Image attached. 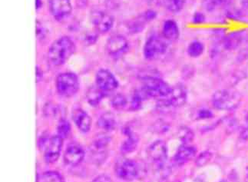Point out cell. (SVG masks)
I'll return each instance as SVG.
<instances>
[{"mask_svg": "<svg viewBox=\"0 0 248 182\" xmlns=\"http://www.w3.org/2000/svg\"><path fill=\"white\" fill-rule=\"evenodd\" d=\"M104 91L98 87H91L87 91L88 103L93 106H96L99 104L104 97Z\"/></svg>", "mask_w": 248, "mask_h": 182, "instance_id": "cell-21", "label": "cell"}, {"mask_svg": "<svg viewBox=\"0 0 248 182\" xmlns=\"http://www.w3.org/2000/svg\"><path fill=\"white\" fill-rule=\"evenodd\" d=\"M76 52L74 42L69 36H62L56 39L51 45L48 57L53 65L59 66L65 63Z\"/></svg>", "mask_w": 248, "mask_h": 182, "instance_id": "cell-1", "label": "cell"}, {"mask_svg": "<svg viewBox=\"0 0 248 182\" xmlns=\"http://www.w3.org/2000/svg\"><path fill=\"white\" fill-rule=\"evenodd\" d=\"M127 103H128V101L126 99L125 97L121 94H118L113 97V99H111V106L116 109H123L127 106Z\"/></svg>", "mask_w": 248, "mask_h": 182, "instance_id": "cell-27", "label": "cell"}, {"mask_svg": "<svg viewBox=\"0 0 248 182\" xmlns=\"http://www.w3.org/2000/svg\"><path fill=\"white\" fill-rule=\"evenodd\" d=\"M63 139L59 136L51 137L46 146L45 161L48 164L55 163L59 159L62 149Z\"/></svg>", "mask_w": 248, "mask_h": 182, "instance_id": "cell-13", "label": "cell"}, {"mask_svg": "<svg viewBox=\"0 0 248 182\" xmlns=\"http://www.w3.org/2000/svg\"><path fill=\"white\" fill-rule=\"evenodd\" d=\"M246 121H247V123H248V115H247V116H246Z\"/></svg>", "mask_w": 248, "mask_h": 182, "instance_id": "cell-36", "label": "cell"}, {"mask_svg": "<svg viewBox=\"0 0 248 182\" xmlns=\"http://www.w3.org/2000/svg\"><path fill=\"white\" fill-rule=\"evenodd\" d=\"M35 4H36V9H39V7L42 6L41 0H35Z\"/></svg>", "mask_w": 248, "mask_h": 182, "instance_id": "cell-35", "label": "cell"}, {"mask_svg": "<svg viewBox=\"0 0 248 182\" xmlns=\"http://www.w3.org/2000/svg\"><path fill=\"white\" fill-rule=\"evenodd\" d=\"M204 46L202 42L195 40L187 47V54L191 58L200 57L204 53Z\"/></svg>", "mask_w": 248, "mask_h": 182, "instance_id": "cell-22", "label": "cell"}, {"mask_svg": "<svg viewBox=\"0 0 248 182\" xmlns=\"http://www.w3.org/2000/svg\"><path fill=\"white\" fill-rule=\"evenodd\" d=\"M187 100V90L183 85L178 84L172 88V91L169 96L160 99L161 106L163 107H180Z\"/></svg>", "mask_w": 248, "mask_h": 182, "instance_id": "cell-7", "label": "cell"}, {"mask_svg": "<svg viewBox=\"0 0 248 182\" xmlns=\"http://www.w3.org/2000/svg\"><path fill=\"white\" fill-rule=\"evenodd\" d=\"M162 34L166 40L170 42H174L178 40L180 35L179 27L175 21H165L162 27Z\"/></svg>", "mask_w": 248, "mask_h": 182, "instance_id": "cell-18", "label": "cell"}, {"mask_svg": "<svg viewBox=\"0 0 248 182\" xmlns=\"http://www.w3.org/2000/svg\"><path fill=\"white\" fill-rule=\"evenodd\" d=\"M198 118L202 119H210L213 116L212 112L208 109H201L198 112Z\"/></svg>", "mask_w": 248, "mask_h": 182, "instance_id": "cell-30", "label": "cell"}, {"mask_svg": "<svg viewBox=\"0 0 248 182\" xmlns=\"http://www.w3.org/2000/svg\"><path fill=\"white\" fill-rule=\"evenodd\" d=\"M148 157L157 167H161L165 165L168 158V149L166 144L162 140H157L149 146L148 149Z\"/></svg>", "mask_w": 248, "mask_h": 182, "instance_id": "cell-8", "label": "cell"}, {"mask_svg": "<svg viewBox=\"0 0 248 182\" xmlns=\"http://www.w3.org/2000/svg\"><path fill=\"white\" fill-rule=\"evenodd\" d=\"M71 132L70 123L66 119H62L58 123L57 133L58 136L62 138H66L69 137Z\"/></svg>", "mask_w": 248, "mask_h": 182, "instance_id": "cell-26", "label": "cell"}, {"mask_svg": "<svg viewBox=\"0 0 248 182\" xmlns=\"http://www.w3.org/2000/svg\"><path fill=\"white\" fill-rule=\"evenodd\" d=\"M211 157H212V154H211V153L209 152H205L202 153V154H201L199 157L197 158V166H204L205 164L209 162Z\"/></svg>", "mask_w": 248, "mask_h": 182, "instance_id": "cell-29", "label": "cell"}, {"mask_svg": "<svg viewBox=\"0 0 248 182\" xmlns=\"http://www.w3.org/2000/svg\"><path fill=\"white\" fill-rule=\"evenodd\" d=\"M36 182H64V179L57 171H49L39 175Z\"/></svg>", "mask_w": 248, "mask_h": 182, "instance_id": "cell-24", "label": "cell"}, {"mask_svg": "<svg viewBox=\"0 0 248 182\" xmlns=\"http://www.w3.org/2000/svg\"><path fill=\"white\" fill-rule=\"evenodd\" d=\"M106 51L108 54L112 57L123 56L128 50V40L122 35H111L106 43Z\"/></svg>", "mask_w": 248, "mask_h": 182, "instance_id": "cell-10", "label": "cell"}, {"mask_svg": "<svg viewBox=\"0 0 248 182\" xmlns=\"http://www.w3.org/2000/svg\"><path fill=\"white\" fill-rule=\"evenodd\" d=\"M115 172L119 179L124 181H133L139 174V166L133 160L124 158L115 166Z\"/></svg>", "mask_w": 248, "mask_h": 182, "instance_id": "cell-6", "label": "cell"}, {"mask_svg": "<svg viewBox=\"0 0 248 182\" xmlns=\"http://www.w3.org/2000/svg\"><path fill=\"white\" fill-rule=\"evenodd\" d=\"M92 21L94 28L100 33H106L113 26V17L106 12H93L92 14Z\"/></svg>", "mask_w": 248, "mask_h": 182, "instance_id": "cell-12", "label": "cell"}, {"mask_svg": "<svg viewBox=\"0 0 248 182\" xmlns=\"http://www.w3.org/2000/svg\"><path fill=\"white\" fill-rule=\"evenodd\" d=\"M196 153L197 149L195 146L188 145V144H183L178 149V152L174 155V162L178 166H183L184 164L192 159Z\"/></svg>", "mask_w": 248, "mask_h": 182, "instance_id": "cell-15", "label": "cell"}, {"mask_svg": "<svg viewBox=\"0 0 248 182\" xmlns=\"http://www.w3.org/2000/svg\"><path fill=\"white\" fill-rule=\"evenodd\" d=\"M168 49L166 39L157 35H152L145 43L144 56L147 60H155L165 54Z\"/></svg>", "mask_w": 248, "mask_h": 182, "instance_id": "cell-5", "label": "cell"}, {"mask_svg": "<svg viewBox=\"0 0 248 182\" xmlns=\"http://www.w3.org/2000/svg\"><path fill=\"white\" fill-rule=\"evenodd\" d=\"M174 182H180L179 181H175Z\"/></svg>", "mask_w": 248, "mask_h": 182, "instance_id": "cell-37", "label": "cell"}, {"mask_svg": "<svg viewBox=\"0 0 248 182\" xmlns=\"http://www.w3.org/2000/svg\"><path fill=\"white\" fill-rule=\"evenodd\" d=\"M126 136H128L127 139L124 140L123 145L121 146V151L123 153H130L135 150L137 148L138 143H139V138L135 135L132 134V132L129 130L126 133Z\"/></svg>", "mask_w": 248, "mask_h": 182, "instance_id": "cell-19", "label": "cell"}, {"mask_svg": "<svg viewBox=\"0 0 248 182\" xmlns=\"http://www.w3.org/2000/svg\"><path fill=\"white\" fill-rule=\"evenodd\" d=\"M141 90L145 93L147 98H158L162 99L170 95L172 91V88L159 77L149 76L143 78Z\"/></svg>", "mask_w": 248, "mask_h": 182, "instance_id": "cell-3", "label": "cell"}, {"mask_svg": "<svg viewBox=\"0 0 248 182\" xmlns=\"http://www.w3.org/2000/svg\"><path fill=\"white\" fill-rule=\"evenodd\" d=\"M98 126L107 132H110L115 129L116 127V121H115L114 115L111 113H106L101 116L98 119Z\"/></svg>", "mask_w": 248, "mask_h": 182, "instance_id": "cell-20", "label": "cell"}, {"mask_svg": "<svg viewBox=\"0 0 248 182\" xmlns=\"http://www.w3.org/2000/svg\"><path fill=\"white\" fill-rule=\"evenodd\" d=\"M242 101L241 94L235 90H220L212 96V105L221 111H233L238 108Z\"/></svg>", "mask_w": 248, "mask_h": 182, "instance_id": "cell-2", "label": "cell"}, {"mask_svg": "<svg viewBox=\"0 0 248 182\" xmlns=\"http://www.w3.org/2000/svg\"><path fill=\"white\" fill-rule=\"evenodd\" d=\"M73 119L76 126L81 132H88L91 129L92 119L87 112L81 108H77L73 112Z\"/></svg>", "mask_w": 248, "mask_h": 182, "instance_id": "cell-16", "label": "cell"}, {"mask_svg": "<svg viewBox=\"0 0 248 182\" xmlns=\"http://www.w3.org/2000/svg\"><path fill=\"white\" fill-rule=\"evenodd\" d=\"M186 0H164V4L167 10L171 13H179L183 10Z\"/></svg>", "mask_w": 248, "mask_h": 182, "instance_id": "cell-25", "label": "cell"}, {"mask_svg": "<svg viewBox=\"0 0 248 182\" xmlns=\"http://www.w3.org/2000/svg\"><path fill=\"white\" fill-rule=\"evenodd\" d=\"M233 0H205L204 1V7L208 11L226 7L233 2Z\"/></svg>", "mask_w": 248, "mask_h": 182, "instance_id": "cell-23", "label": "cell"}, {"mask_svg": "<svg viewBox=\"0 0 248 182\" xmlns=\"http://www.w3.org/2000/svg\"><path fill=\"white\" fill-rule=\"evenodd\" d=\"M241 136H242L243 138L245 137V138H248V129H246L245 132H243L242 134H241Z\"/></svg>", "mask_w": 248, "mask_h": 182, "instance_id": "cell-34", "label": "cell"}, {"mask_svg": "<svg viewBox=\"0 0 248 182\" xmlns=\"http://www.w3.org/2000/svg\"><path fill=\"white\" fill-rule=\"evenodd\" d=\"M156 15H157V14H156L155 12L153 11V10H148V11L145 12L144 18L146 21H151L155 19Z\"/></svg>", "mask_w": 248, "mask_h": 182, "instance_id": "cell-33", "label": "cell"}, {"mask_svg": "<svg viewBox=\"0 0 248 182\" xmlns=\"http://www.w3.org/2000/svg\"><path fill=\"white\" fill-rule=\"evenodd\" d=\"M204 20H205V16H204V14L202 13H196L195 15H194V17H193V22H194L195 24L203 23Z\"/></svg>", "mask_w": 248, "mask_h": 182, "instance_id": "cell-31", "label": "cell"}, {"mask_svg": "<svg viewBox=\"0 0 248 182\" xmlns=\"http://www.w3.org/2000/svg\"><path fill=\"white\" fill-rule=\"evenodd\" d=\"M85 158V151L78 144L72 143L68 145L65 154L64 161L67 165L76 166L79 165Z\"/></svg>", "mask_w": 248, "mask_h": 182, "instance_id": "cell-14", "label": "cell"}, {"mask_svg": "<svg viewBox=\"0 0 248 182\" xmlns=\"http://www.w3.org/2000/svg\"><path fill=\"white\" fill-rule=\"evenodd\" d=\"M49 10L58 21H62L70 15L73 6L70 0H49Z\"/></svg>", "mask_w": 248, "mask_h": 182, "instance_id": "cell-11", "label": "cell"}, {"mask_svg": "<svg viewBox=\"0 0 248 182\" xmlns=\"http://www.w3.org/2000/svg\"><path fill=\"white\" fill-rule=\"evenodd\" d=\"M245 32H232L225 36L223 41V46L227 50H234L240 47L243 42L245 41Z\"/></svg>", "mask_w": 248, "mask_h": 182, "instance_id": "cell-17", "label": "cell"}, {"mask_svg": "<svg viewBox=\"0 0 248 182\" xmlns=\"http://www.w3.org/2000/svg\"><path fill=\"white\" fill-rule=\"evenodd\" d=\"M56 90L64 97H72L79 89V80L73 73H64L56 78Z\"/></svg>", "mask_w": 248, "mask_h": 182, "instance_id": "cell-4", "label": "cell"}, {"mask_svg": "<svg viewBox=\"0 0 248 182\" xmlns=\"http://www.w3.org/2000/svg\"><path fill=\"white\" fill-rule=\"evenodd\" d=\"M97 87L104 92L112 91L119 87V82L112 73L107 69L98 71L95 76Z\"/></svg>", "mask_w": 248, "mask_h": 182, "instance_id": "cell-9", "label": "cell"}, {"mask_svg": "<svg viewBox=\"0 0 248 182\" xmlns=\"http://www.w3.org/2000/svg\"><path fill=\"white\" fill-rule=\"evenodd\" d=\"M180 137L183 144H187L194 137V133L189 128H182L180 133Z\"/></svg>", "mask_w": 248, "mask_h": 182, "instance_id": "cell-28", "label": "cell"}, {"mask_svg": "<svg viewBox=\"0 0 248 182\" xmlns=\"http://www.w3.org/2000/svg\"><path fill=\"white\" fill-rule=\"evenodd\" d=\"M92 182H112V181L108 175H101L95 178Z\"/></svg>", "mask_w": 248, "mask_h": 182, "instance_id": "cell-32", "label": "cell"}]
</instances>
